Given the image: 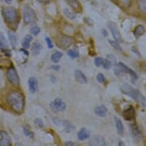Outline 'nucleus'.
I'll use <instances>...</instances> for the list:
<instances>
[{"instance_id": "f257e3e1", "label": "nucleus", "mask_w": 146, "mask_h": 146, "mask_svg": "<svg viewBox=\"0 0 146 146\" xmlns=\"http://www.w3.org/2000/svg\"><path fill=\"white\" fill-rule=\"evenodd\" d=\"M7 102L11 109L17 113H21L25 107V97L19 91H13L9 93Z\"/></svg>"}, {"instance_id": "f03ea898", "label": "nucleus", "mask_w": 146, "mask_h": 146, "mask_svg": "<svg viewBox=\"0 0 146 146\" xmlns=\"http://www.w3.org/2000/svg\"><path fill=\"white\" fill-rule=\"evenodd\" d=\"M2 15L7 24L16 25L19 23V17L17 9L12 7H5L2 8Z\"/></svg>"}, {"instance_id": "7ed1b4c3", "label": "nucleus", "mask_w": 146, "mask_h": 146, "mask_svg": "<svg viewBox=\"0 0 146 146\" xmlns=\"http://www.w3.org/2000/svg\"><path fill=\"white\" fill-rule=\"evenodd\" d=\"M114 73L116 75H120L121 73H125V74H128L131 78V82L134 83L138 79V76L136 73L127 66L125 64L119 62L116 64L114 68Z\"/></svg>"}, {"instance_id": "20e7f679", "label": "nucleus", "mask_w": 146, "mask_h": 146, "mask_svg": "<svg viewBox=\"0 0 146 146\" xmlns=\"http://www.w3.org/2000/svg\"><path fill=\"white\" fill-rule=\"evenodd\" d=\"M36 15L34 10L28 6L23 8V21L25 24H30L35 21Z\"/></svg>"}, {"instance_id": "39448f33", "label": "nucleus", "mask_w": 146, "mask_h": 146, "mask_svg": "<svg viewBox=\"0 0 146 146\" xmlns=\"http://www.w3.org/2000/svg\"><path fill=\"white\" fill-rule=\"evenodd\" d=\"M73 41L74 40L71 37L63 35L58 38L56 41V45L59 48L66 50L73 44Z\"/></svg>"}, {"instance_id": "423d86ee", "label": "nucleus", "mask_w": 146, "mask_h": 146, "mask_svg": "<svg viewBox=\"0 0 146 146\" xmlns=\"http://www.w3.org/2000/svg\"><path fill=\"white\" fill-rule=\"evenodd\" d=\"M7 76L9 82L14 86H19L20 84V78L17 72L13 65H12L7 72Z\"/></svg>"}, {"instance_id": "0eeeda50", "label": "nucleus", "mask_w": 146, "mask_h": 146, "mask_svg": "<svg viewBox=\"0 0 146 146\" xmlns=\"http://www.w3.org/2000/svg\"><path fill=\"white\" fill-rule=\"evenodd\" d=\"M49 107L51 110L55 113L62 112L66 109L65 103L59 98L55 99L54 101L52 102L49 104Z\"/></svg>"}, {"instance_id": "6e6552de", "label": "nucleus", "mask_w": 146, "mask_h": 146, "mask_svg": "<svg viewBox=\"0 0 146 146\" xmlns=\"http://www.w3.org/2000/svg\"><path fill=\"white\" fill-rule=\"evenodd\" d=\"M108 26L114 39L119 42H121L123 41V39L117 25L114 22L110 21L108 23Z\"/></svg>"}, {"instance_id": "1a4fd4ad", "label": "nucleus", "mask_w": 146, "mask_h": 146, "mask_svg": "<svg viewBox=\"0 0 146 146\" xmlns=\"http://www.w3.org/2000/svg\"><path fill=\"white\" fill-rule=\"evenodd\" d=\"M128 96L133 99L136 102L140 103L144 107H145L146 99L138 90L133 89Z\"/></svg>"}, {"instance_id": "9d476101", "label": "nucleus", "mask_w": 146, "mask_h": 146, "mask_svg": "<svg viewBox=\"0 0 146 146\" xmlns=\"http://www.w3.org/2000/svg\"><path fill=\"white\" fill-rule=\"evenodd\" d=\"M122 116L126 121H131L135 119L136 111L132 106H129L122 112Z\"/></svg>"}, {"instance_id": "9b49d317", "label": "nucleus", "mask_w": 146, "mask_h": 146, "mask_svg": "<svg viewBox=\"0 0 146 146\" xmlns=\"http://www.w3.org/2000/svg\"><path fill=\"white\" fill-rule=\"evenodd\" d=\"M0 145L1 146L12 145L11 137L8 133L5 131H1L0 132Z\"/></svg>"}, {"instance_id": "f8f14e48", "label": "nucleus", "mask_w": 146, "mask_h": 146, "mask_svg": "<svg viewBox=\"0 0 146 146\" xmlns=\"http://www.w3.org/2000/svg\"><path fill=\"white\" fill-rule=\"evenodd\" d=\"M89 145L91 146H105L106 143L104 138L102 136L95 135L90 140Z\"/></svg>"}, {"instance_id": "ddd939ff", "label": "nucleus", "mask_w": 146, "mask_h": 146, "mask_svg": "<svg viewBox=\"0 0 146 146\" xmlns=\"http://www.w3.org/2000/svg\"><path fill=\"white\" fill-rule=\"evenodd\" d=\"M74 76L75 80L80 84H84L87 83V79L86 76L83 74V72L79 69H76L75 71Z\"/></svg>"}, {"instance_id": "4468645a", "label": "nucleus", "mask_w": 146, "mask_h": 146, "mask_svg": "<svg viewBox=\"0 0 146 146\" xmlns=\"http://www.w3.org/2000/svg\"><path fill=\"white\" fill-rule=\"evenodd\" d=\"M68 5L77 13L82 12V6L78 0H66Z\"/></svg>"}, {"instance_id": "2eb2a0df", "label": "nucleus", "mask_w": 146, "mask_h": 146, "mask_svg": "<svg viewBox=\"0 0 146 146\" xmlns=\"http://www.w3.org/2000/svg\"><path fill=\"white\" fill-rule=\"evenodd\" d=\"M94 112L97 116L102 117H104L107 115L108 110L104 105H100L96 106L95 108Z\"/></svg>"}, {"instance_id": "dca6fc26", "label": "nucleus", "mask_w": 146, "mask_h": 146, "mask_svg": "<svg viewBox=\"0 0 146 146\" xmlns=\"http://www.w3.org/2000/svg\"><path fill=\"white\" fill-rule=\"evenodd\" d=\"M77 135L78 139L80 141L85 140L87 139L90 138L91 136L90 131L84 127H83L80 129V131L78 132Z\"/></svg>"}, {"instance_id": "f3484780", "label": "nucleus", "mask_w": 146, "mask_h": 146, "mask_svg": "<svg viewBox=\"0 0 146 146\" xmlns=\"http://www.w3.org/2000/svg\"><path fill=\"white\" fill-rule=\"evenodd\" d=\"M28 85L29 91L32 94H34L36 92L38 87L37 79L35 77L30 78L28 80Z\"/></svg>"}, {"instance_id": "a211bd4d", "label": "nucleus", "mask_w": 146, "mask_h": 146, "mask_svg": "<svg viewBox=\"0 0 146 146\" xmlns=\"http://www.w3.org/2000/svg\"><path fill=\"white\" fill-rule=\"evenodd\" d=\"M129 129L132 136L135 139H139L141 136V132L136 123L129 124Z\"/></svg>"}, {"instance_id": "6ab92c4d", "label": "nucleus", "mask_w": 146, "mask_h": 146, "mask_svg": "<svg viewBox=\"0 0 146 146\" xmlns=\"http://www.w3.org/2000/svg\"><path fill=\"white\" fill-rule=\"evenodd\" d=\"M42 48V45L40 43L38 42H34L31 47V52L32 54L34 56L38 55L40 53Z\"/></svg>"}, {"instance_id": "aec40b11", "label": "nucleus", "mask_w": 146, "mask_h": 146, "mask_svg": "<svg viewBox=\"0 0 146 146\" xmlns=\"http://www.w3.org/2000/svg\"><path fill=\"white\" fill-rule=\"evenodd\" d=\"M9 40L11 44V46L13 49H16L17 44V38L16 35L12 31H9L8 33Z\"/></svg>"}, {"instance_id": "412c9836", "label": "nucleus", "mask_w": 146, "mask_h": 146, "mask_svg": "<svg viewBox=\"0 0 146 146\" xmlns=\"http://www.w3.org/2000/svg\"><path fill=\"white\" fill-rule=\"evenodd\" d=\"M0 49H1V52L4 50L9 49L8 42L2 32L0 33Z\"/></svg>"}, {"instance_id": "4be33fe9", "label": "nucleus", "mask_w": 146, "mask_h": 146, "mask_svg": "<svg viewBox=\"0 0 146 146\" xmlns=\"http://www.w3.org/2000/svg\"><path fill=\"white\" fill-rule=\"evenodd\" d=\"M61 124L64 127L65 131L66 133H70L75 129V127L69 121L66 120H62Z\"/></svg>"}, {"instance_id": "5701e85b", "label": "nucleus", "mask_w": 146, "mask_h": 146, "mask_svg": "<svg viewBox=\"0 0 146 146\" xmlns=\"http://www.w3.org/2000/svg\"><path fill=\"white\" fill-rule=\"evenodd\" d=\"M115 125H116L117 131L119 135H122L123 134V131H124V127H123V123L121 121V120L118 117H115Z\"/></svg>"}, {"instance_id": "b1692460", "label": "nucleus", "mask_w": 146, "mask_h": 146, "mask_svg": "<svg viewBox=\"0 0 146 146\" xmlns=\"http://www.w3.org/2000/svg\"><path fill=\"white\" fill-rule=\"evenodd\" d=\"M145 32V28L142 25H138L135 29L133 31L134 36L136 38H138L140 36H142Z\"/></svg>"}, {"instance_id": "393cba45", "label": "nucleus", "mask_w": 146, "mask_h": 146, "mask_svg": "<svg viewBox=\"0 0 146 146\" xmlns=\"http://www.w3.org/2000/svg\"><path fill=\"white\" fill-rule=\"evenodd\" d=\"M133 89L134 88H133L132 86L128 84H124L120 88V90L121 93L127 96L132 91Z\"/></svg>"}, {"instance_id": "a878e982", "label": "nucleus", "mask_w": 146, "mask_h": 146, "mask_svg": "<svg viewBox=\"0 0 146 146\" xmlns=\"http://www.w3.org/2000/svg\"><path fill=\"white\" fill-rule=\"evenodd\" d=\"M32 40H33V37L31 35H27L22 42L23 46L25 49H29L31 46L30 42Z\"/></svg>"}, {"instance_id": "bb28decb", "label": "nucleus", "mask_w": 146, "mask_h": 146, "mask_svg": "<svg viewBox=\"0 0 146 146\" xmlns=\"http://www.w3.org/2000/svg\"><path fill=\"white\" fill-rule=\"evenodd\" d=\"M63 56V53L61 52L56 51L54 53L52 54L50 57V60L52 62L54 63H57L60 61V59Z\"/></svg>"}, {"instance_id": "cd10ccee", "label": "nucleus", "mask_w": 146, "mask_h": 146, "mask_svg": "<svg viewBox=\"0 0 146 146\" xmlns=\"http://www.w3.org/2000/svg\"><path fill=\"white\" fill-rule=\"evenodd\" d=\"M67 54L69 57H70L72 59H75L79 57V51L76 48L68 50L67 51Z\"/></svg>"}, {"instance_id": "c85d7f7f", "label": "nucleus", "mask_w": 146, "mask_h": 146, "mask_svg": "<svg viewBox=\"0 0 146 146\" xmlns=\"http://www.w3.org/2000/svg\"><path fill=\"white\" fill-rule=\"evenodd\" d=\"M137 5L139 10L146 15V0H137Z\"/></svg>"}, {"instance_id": "c756f323", "label": "nucleus", "mask_w": 146, "mask_h": 146, "mask_svg": "<svg viewBox=\"0 0 146 146\" xmlns=\"http://www.w3.org/2000/svg\"><path fill=\"white\" fill-rule=\"evenodd\" d=\"M23 133L25 136L29 137L30 139H33L35 137L34 132L29 130V128H28L27 127H23Z\"/></svg>"}, {"instance_id": "7c9ffc66", "label": "nucleus", "mask_w": 146, "mask_h": 146, "mask_svg": "<svg viewBox=\"0 0 146 146\" xmlns=\"http://www.w3.org/2000/svg\"><path fill=\"white\" fill-rule=\"evenodd\" d=\"M64 13L65 15V16L69 19L70 20H74L76 17V16L75 14L73 13L72 12H71L69 9H65L64 10Z\"/></svg>"}, {"instance_id": "2f4dec72", "label": "nucleus", "mask_w": 146, "mask_h": 146, "mask_svg": "<svg viewBox=\"0 0 146 146\" xmlns=\"http://www.w3.org/2000/svg\"><path fill=\"white\" fill-rule=\"evenodd\" d=\"M108 42L110 44V45L113 48H115L116 50H117V51H122V48L120 46V45L119 44V43L117 42V41H112V40H108Z\"/></svg>"}, {"instance_id": "473e14b6", "label": "nucleus", "mask_w": 146, "mask_h": 146, "mask_svg": "<svg viewBox=\"0 0 146 146\" xmlns=\"http://www.w3.org/2000/svg\"><path fill=\"white\" fill-rule=\"evenodd\" d=\"M30 32L32 34H33L34 36H37L41 32L40 28L37 26H34L31 28Z\"/></svg>"}, {"instance_id": "72a5a7b5", "label": "nucleus", "mask_w": 146, "mask_h": 146, "mask_svg": "<svg viewBox=\"0 0 146 146\" xmlns=\"http://www.w3.org/2000/svg\"><path fill=\"white\" fill-rule=\"evenodd\" d=\"M104 60H103V58L102 57H96L95 59V65L97 67H100L101 65H102L104 63Z\"/></svg>"}, {"instance_id": "f704fd0d", "label": "nucleus", "mask_w": 146, "mask_h": 146, "mask_svg": "<svg viewBox=\"0 0 146 146\" xmlns=\"http://www.w3.org/2000/svg\"><path fill=\"white\" fill-rule=\"evenodd\" d=\"M96 80L99 83H103L105 82L106 78L104 75L103 74L100 73V74H99L96 76Z\"/></svg>"}, {"instance_id": "c9c22d12", "label": "nucleus", "mask_w": 146, "mask_h": 146, "mask_svg": "<svg viewBox=\"0 0 146 146\" xmlns=\"http://www.w3.org/2000/svg\"><path fill=\"white\" fill-rule=\"evenodd\" d=\"M111 62L108 59L104 60V63L103 64V68H104L106 70H108L111 68Z\"/></svg>"}, {"instance_id": "e433bc0d", "label": "nucleus", "mask_w": 146, "mask_h": 146, "mask_svg": "<svg viewBox=\"0 0 146 146\" xmlns=\"http://www.w3.org/2000/svg\"><path fill=\"white\" fill-rule=\"evenodd\" d=\"M35 125H36L37 126H38L39 128H42L44 126V123L43 121L42 120V119H40V118H36L35 120Z\"/></svg>"}, {"instance_id": "4c0bfd02", "label": "nucleus", "mask_w": 146, "mask_h": 146, "mask_svg": "<svg viewBox=\"0 0 146 146\" xmlns=\"http://www.w3.org/2000/svg\"><path fill=\"white\" fill-rule=\"evenodd\" d=\"M45 40L46 42V44H47V46H48V48L49 49H52L53 48V42L51 40V39L49 38V37H45Z\"/></svg>"}, {"instance_id": "58836bf2", "label": "nucleus", "mask_w": 146, "mask_h": 146, "mask_svg": "<svg viewBox=\"0 0 146 146\" xmlns=\"http://www.w3.org/2000/svg\"><path fill=\"white\" fill-rule=\"evenodd\" d=\"M107 59L108 60H110L111 62H117V58L113 55V54H109L107 56Z\"/></svg>"}, {"instance_id": "ea45409f", "label": "nucleus", "mask_w": 146, "mask_h": 146, "mask_svg": "<svg viewBox=\"0 0 146 146\" xmlns=\"http://www.w3.org/2000/svg\"><path fill=\"white\" fill-rule=\"evenodd\" d=\"M131 50L133 53H134L135 54H136L137 56H138L139 57H141V54L140 53V52L138 50V49L135 46H133L132 48H131Z\"/></svg>"}, {"instance_id": "a19ab883", "label": "nucleus", "mask_w": 146, "mask_h": 146, "mask_svg": "<svg viewBox=\"0 0 146 146\" xmlns=\"http://www.w3.org/2000/svg\"><path fill=\"white\" fill-rule=\"evenodd\" d=\"M122 4L124 5V6L126 7H128L131 5V0H121Z\"/></svg>"}, {"instance_id": "79ce46f5", "label": "nucleus", "mask_w": 146, "mask_h": 146, "mask_svg": "<svg viewBox=\"0 0 146 146\" xmlns=\"http://www.w3.org/2000/svg\"><path fill=\"white\" fill-rule=\"evenodd\" d=\"M2 52H4V54L5 56L7 57H11V50L9 49H5V50H4L2 51Z\"/></svg>"}, {"instance_id": "37998d69", "label": "nucleus", "mask_w": 146, "mask_h": 146, "mask_svg": "<svg viewBox=\"0 0 146 146\" xmlns=\"http://www.w3.org/2000/svg\"><path fill=\"white\" fill-rule=\"evenodd\" d=\"M53 123H54L55 125H60L62 123V120H60L58 118H54L53 119Z\"/></svg>"}, {"instance_id": "c03bdc74", "label": "nucleus", "mask_w": 146, "mask_h": 146, "mask_svg": "<svg viewBox=\"0 0 146 146\" xmlns=\"http://www.w3.org/2000/svg\"><path fill=\"white\" fill-rule=\"evenodd\" d=\"M60 66L58 65H52L50 66V69L54 70H58L60 69Z\"/></svg>"}, {"instance_id": "a18cd8bd", "label": "nucleus", "mask_w": 146, "mask_h": 146, "mask_svg": "<svg viewBox=\"0 0 146 146\" xmlns=\"http://www.w3.org/2000/svg\"><path fill=\"white\" fill-rule=\"evenodd\" d=\"M20 51L21 52L23 53L25 55V56H28L29 55V52L27 50V49H25V48H21V49H20Z\"/></svg>"}, {"instance_id": "49530a36", "label": "nucleus", "mask_w": 146, "mask_h": 146, "mask_svg": "<svg viewBox=\"0 0 146 146\" xmlns=\"http://www.w3.org/2000/svg\"><path fill=\"white\" fill-rule=\"evenodd\" d=\"M65 145L66 146H72V145H74V143L72 141H68L65 142Z\"/></svg>"}, {"instance_id": "de8ad7c7", "label": "nucleus", "mask_w": 146, "mask_h": 146, "mask_svg": "<svg viewBox=\"0 0 146 146\" xmlns=\"http://www.w3.org/2000/svg\"><path fill=\"white\" fill-rule=\"evenodd\" d=\"M102 35H103L104 37H107V36H108V32H107L106 29H102Z\"/></svg>"}, {"instance_id": "09e8293b", "label": "nucleus", "mask_w": 146, "mask_h": 146, "mask_svg": "<svg viewBox=\"0 0 146 146\" xmlns=\"http://www.w3.org/2000/svg\"><path fill=\"white\" fill-rule=\"evenodd\" d=\"M36 1L41 4H46L49 2L50 0H36Z\"/></svg>"}, {"instance_id": "8fccbe9b", "label": "nucleus", "mask_w": 146, "mask_h": 146, "mask_svg": "<svg viewBox=\"0 0 146 146\" xmlns=\"http://www.w3.org/2000/svg\"><path fill=\"white\" fill-rule=\"evenodd\" d=\"M56 78L54 76H50V81L52 84H54L56 82Z\"/></svg>"}, {"instance_id": "3c124183", "label": "nucleus", "mask_w": 146, "mask_h": 146, "mask_svg": "<svg viewBox=\"0 0 146 146\" xmlns=\"http://www.w3.org/2000/svg\"><path fill=\"white\" fill-rule=\"evenodd\" d=\"M4 1L7 5H11L12 3L13 0H4Z\"/></svg>"}, {"instance_id": "603ef678", "label": "nucleus", "mask_w": 146, "mask_h": 146, "mask_svg": "<svg viewBox=\"0 0 146 146\" xmlns=\"http://www.w3.org/2000/svg\"><path fill=\"white\" fill-rule=\"evenodd\" d=\"M141 68L143 69V70L146 72V62L144 63L141 65Z\"/></svg>"}, {"instance_id": "864d4df0", "label": "nucleus", "mask_w": 146, "mask_h": 146, "mask_svg": "<svg viewBox=\"0 0 146 146\" xmlns=\"http://www.w3.org/2000/svg\"><path fill=\"white\" fill-rule=\"evenodd\" d=\"M125 144H124V142L123 141H119V142L118 143V145L119 146H123V145H124Z\"/></svg>"}, {"instance_id": "5fc2aeb1", "label": "nucleus", "mask_w": 146, "mask_h": 146, "mask_svg": "<svg viewBox=\"0 0 146 146\" xmlns=\"http://www.w3.org/2000/svg\"><path fill=\"white\" fill-rule=\"evenodd\" d=\"M17 1L18 2H21V1H23V0H17Z\"/></svg>"}]
</instances>
